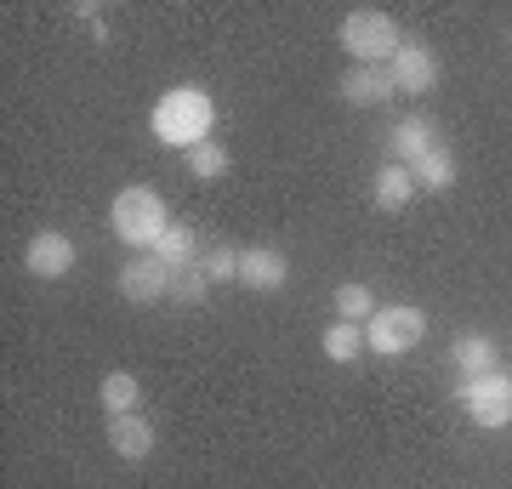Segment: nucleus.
<instances>
[{
    "mask_svg": "<svg viewBox=\"0 0 512 489\" xmlns=\"http://www.w3.org/2000/svg\"><path fill=\"white\" fill-rule=\"evenodd\" d=\"M456 399L467 404V416H473L484 433L512 427V376H507V370H490V376H461Z\"/></svg>",
    "mask_w": 512,
    "mask_h": 489,
    "instance_id": "20e7f679",
    "label": "nucleus"
},
{
    "mask_svg": "<svg viewBox=\"0 0 512 489\" xmlns=\"http://www.w3.org/2000/svg\"><path fill=\"white\" fill-rule=\"evenodd\" d=\"M222 171H228V148L211 137V143H200V148H188V177H200V182H217Z\"/></svg>",
    "mask_w": 512,
    "mask_h": 489,
    "instance_id": "412c9836",
    "label": "nucleus"
},
{
    "mask_svg": "<svg viewBox=\"0 0 512 489\" xmlns=\"http://www.w3.org/2000/svg\"><path fill=\"white\" fill-rule=\"evenodd\" d=\"M23 268L35 273V279H69L74 273V239L46 228V234L29 239V251H23Z\"/></svg>",
    "mask_w": 512,
    "mask_h": 489,
    "instance_id": "6e6552de",
    "label": "nucleus"
},
{
    "mask_svg": "<svg viewBox=\"0 0 512 489\" xmlns=\"http://www.w3.org/2000/svg\"><path fill=\"white\" fill-rule=\"evenodd\" d=\"M433 148H439V137H433V120L427 114H410V120L393 126V165H416Z\"/></svg>",
    "mask_w": 512,
    "mask_h": 489,
    "instance_id": "ddd939ff",
    "label": "nucleus"
},
{
    "mask_svg": "<svg viewBox=\"0 0 512 489\" xmlns=\"http://www.w3.org/2000/svg\"><path fill=\"white\" fill-rule=\"evenodd\" d=\"M109 444L120 461H148L154 455V421L148 416H114L109 421Z\"/></svg>",
    "mask_w": 512,
    "mask_h": 489,
    "instance_id": "9b49d317",
    "label": "nucleus"
},
{
    "mask_svg": "<svg viewBox=\"0 0 512 489\" xmlns=\"http://www.w3.org/2000/svg\"><path fill=\"white\" fill-rule=\"evenodd\" d=\"M285 279H291L285 251H274V245H245V251H239V285H251V290H285Z\"/></svg>",
    "mask_w": 512,
    "mask_h": 489,
    "instance_id": "1a4fd4ad",
    "label": "nucleus"
},
{
    "mask_svg": "<svg viewBox=\"0 0 512 489\" xmlns=\"http://www.w3.org/2000/svg\"><path fill=\"white\" fill-rule=\"evenodd\" d=\"M450 359H456L461 376H490V370H501V347H495V336L473 330V336H456Z\"/></svg>",
    "mask_w": 512,
    "mask_h": 489,
    "instance_id": "f8f14e48",
    "label": "nucleus"
},
{
    "mask_svg": "<svg viewBox=\"0 0 512 489\" xmlns=\"http://www.w3.org/2000/svg\"><path fill=\"white\" fill-rule=\"evenodd\" d=\"M336 319H353V325H370V319H376V296H370V285H359V279H348V285L336 290Z\"/></svg>",
    "mask_w": 512,
    "mask_h": 489,
    "instance_id": "aec40b11",
    "label": "nucleus"
},
{
    "mask_svg": "<svg viewBox=\"0 0 512 489\" xmlns=\"http://www.w3.org/2000/svg\"><path fill=\"white\" fill-rule=\"evenodd\" d=\"M200 268H205V279H211V285H222V279H239V251H234V245H217V251L200 256Z\"/></svg>",
    "mask_w": 512,
    "mask_h": 489,
    "instance_id": "4be33fe9",
    "label": "nucleus"
},
{
    "mask_svg": "<svg viewBox=\"0 0 512 489\" xmlns=\"http://www.w3.org/2000/svg\"><path fill=\"white\" fill-rule=\"evenodd\" d=\"M109 222H114V239H120V245H131V251H154V239L171 228L165 200L148 188V182H131V188H120V194H114Z\"/></svg>",
    "mask_w": 512,
    "mask_h": 489,
    "instance_id": "f03ea898",
    "label": "nucleus"
},
{
    "mask_svg": "<svg viewBox=\"0 0 512 489\" xmlns=\"http://www.w3.org/2000/svg\"><path fill=\"white\" fill-rule=\"evenodd\" d=\"M370 200H376V211H404V205L416 200V171H410V165H382Z\"/></svg>",
    "mask_w": 512,
    "mask_h": 489,
    "instance_id": "4468645a",
    "label": "nucleus"
},
{
    "mask_svg": "<svg viewBox=\"0 0 512 489\" xmlns=\"http://www.w3.org/2000/svg\"><path fill=\"white\" fill-rule=\"evenodd\" d=\"M410 171H416V188H427V194H444V188H456V177H461V165H456V154H450V148H433V154H421L416 165H410Z\"/></svg>",
    "mask_w": 512,
    "mask_h": 489,
    "instance_id": "dca6fc26",
    "label": "nucleus"
},
{
    "mask_svg": "<svg viewBox=\"0 0 512 489\" xmlns=\"http://www.w3.org/2000/svg\"><path fill=\"white\" fill-rule=\"evenodd\" d=\"M387 74H393V86H399V91L421 97V91H433V86H439V57L427 52L421 40H404L399 57L387 63Z\"/></svg>",
    "mask_w": 512,
    "mask_h": 489,
    "instance_id": "0eeeda50",
    "label": "nucleus"
},
{
    "mask_svg": "<svg viewBox=\"0 0 512 489\" xmlns=\"http://www.w3.org/2000/svg\"><path fill=\"white\" fill-rule=\"evenodd\" d=\"M319 347L330 353V364H353L370 342H365V325H353V319H336V325H325Z\"/></svg>",
    "mask_w": 512,
    "mask_h": 489,
    "instance_id": "a211bd4d",
    "label": "nucleus"
},
{
    "mask_svg": "<svg viewBox=\"0 0 512 489\" xmlns=\"http://www.w3.org/2000/svg\"><path fill=\"white\" fill-rule=\"evenodd\" d=\"M336 91H342V103H348V109H382V103H387L399 86H393V74H387V69L353 63V69L342 74V86H336Z\"/></svg>",
    "mask_w": 512,
    "mask_h": 489,
    "instance_id": "9d476101",
    "label": "nucleus"
},
{
    "mask_svg": "<svg viewBox=\"0 0 512 489\" xmlns=\"http://www.w3.org/2000/svg\"><path fill=\"white\" fill-rule=\"evenodd\" d=\"M120 296H126L131 308L171 302V268H165L154 251H137L131 262H120Z\"/></svg>",
    "mask_w": 512,
    "mask_h": 489,
    "instance_id": "423d86ee",
    "label": "nucleus"
},
{
    "mask_svg": "<svg viewBox=\"0 0 512 489\" xmlns=\"http://www.w3.org/2000/svg\"><path fill=\"white\" fill-rule=\"evenodd\" d=\"M154 256H160L165 268L177 273V268H194L200 262V245H194V228H183V222H171L160 239H154Z\"/></svg>",
    "mask_w": 512,
    "mask_h": 489,
    "instance_id": "f3484780",
    "label": "nucleus"
},
{
    "mask_svg": "<svg viewBox=\"0 0 512 489\" xmlns=\"http://www.w3.org/2000/svg\"><path fill=\"white\" fill-rule=\"evenodd\" d=\"M205 296H211V279H205L200 262L171 273V302H177V308H205Z\"/></svg>",
    "mask_w": 512,
    "mask_h": 489,
    "instance_id": "6ab92c4d",
    "label": "nucleus"
},
{
    "mask_svg": "<svg viewBox=\"0 0 512 489\" xmlns=\"http://www.w3.org/2000/svg\"><path fill=\"white\" fill-rule=\"evenodd\" d=\"M336 40H342V52H348L353 63H370V69H387V63L399 57V46H404L393 12H376V6L348 12V18H342V29H336Z\"/></svg>",
    "mask_w": 512,
    "mask_h": 489,
    "instance_id": "7ed1b4c3",
    "label": "nucleus"
},
{
    "mask_svg": "<svg viewBox=\"0 0 512 489\" xmlns=\"http://www.w3.org/2000/svg\"><path fill=\"white\" fill-rule=\"evenodd\" d=\"M421 336H427V313H421V308H410V302L376 308V319L365 325L370 353H382V359H404L410 347H421Z\"/></svg>",
    "mask_w": 512,
    "mask_h": 489,
    "instance_id": "39448f33",
    "label": "nucleus"
},
{
    "mask_svg": "<svg viewBox=\"0 0 512 489\" xmlns=\"http://www.w3.org/2000/svg\"><path fill=\"white\" fill-rule=\"evenodd\" d=\"M211 126H217V103H211V91H200V86H171V91H160L154 109H148L154 143L183 148V154L211 143Z\"/></svg>",
    "mask_w": 512,
    "mask_h": 489,
    "instance_id": "f257e3e1",
    "label": "nucleus"
},
{
    "mask_svg": "<svg viewBox=\"0 0 512 489\" xmlns=\"http://www.w3.org/2000/svg\"><path fill=\"white\" fill-rule=\"evenodd\" d=\"M97 399H103V410L114 416H137V399H143V381L131 376V370H109L103 376V387H97Z\"/></svg>",
    "mask_w": 512,
    "mask_h": 489,
    "instance_id": "2eb2a0df",
    "label": "nucleus"
}]
</instances>
